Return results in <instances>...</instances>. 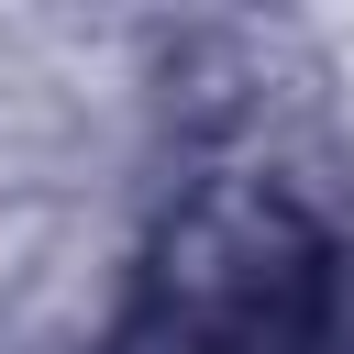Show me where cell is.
Instances as JSON below:
<instances>
[{
  "instance_id": "1",
  "label": "cell",
  "mask_w": 354,
  "mask_h": 354,
  "mask_svg": "<svg viewBox=\"0 0 354 354\" xmlns=\"http://www.w3.org/2000/svg\"><path fill=\"white\" fill-rule=\"evenodd\" d=\"M122 354H354V266L277 188L210 199L155 266Z\"/></svg>"
}]
</instances>
